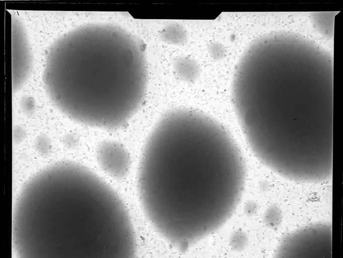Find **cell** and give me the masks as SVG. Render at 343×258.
<instances>
[{"mask_svg": "<svg viewBox=\"0 0 343 258\" xmlns=\"http://www.w3.org/2000/svg\"><path fill=\"white\" fill-rule=\"evenodd\" d=\"M245 181L243 157L224 126L201 111L178 107L162 115L146 139L136 188L150 224L183 250L224 225Z\"/></svg>", "mask_w": 343, "mask_h": 258, "instance_id": "obj_1", "label": "cell"}, {"mask_svg": "<svg viewBox=\"0 0 343 258\" xmlns=\"http://www.w3.org/2000/svg\"><path fill=\"white\" fill-rule=\"evenodd\" d=\"M12 225L17 258H137L133 224L122 198L75 161L52 164L26 182Z\"/></svg>", "mask_w": 343, "mask_h": 258, "instance_id": "obj_2", "label": "cell"}, {"mask_svg": "<svg viewBox=\"0 0 343 258\" xmlns=\"http://www.w3.org/2000/svg\"><path fill=\"white\" fill-rule=\"evenodd\" d=\"M44 83L53 105L75 121L116 130L145 96V44L120 26L90 24L68 32L49 50Z\"/></svg>", "mask_w": 343, "mask_h": 258, "instance_id": "obj_3", "label": "cell"}, {"mask_svg": "<svg viewBox=\"0 0 343 258\" xmlns=\"http://www.w3.org/2000/svg\"><path fill=\"white\" fill-rule=\"evenodd\" d=\"M274 258H332L331 223L311 224L289 233Z\"/></svg>", "mask_w": 343, "mask_h": 258, "instance_id": "obj_4", "label": "cell"}, {"mask_svg": "<svg viewBox=\"0 0 343 258\" xmlns=\"http://www.w3.org/2000/svg\"><path fill=\"white\" fill-rule=\"evenodd\" d=\"M99 165L108 175L116 179H124L131 164L128 149L121 143L107 140L100 143L96 150Z\"/></svg>", "mask_w": 343, "mask_h": 258, "instance_id": "obj_5", "label": "cell"}, {"mask_svg": "<svg viewBox=\"0 0 343 258\" xmlns=\"http://www.w3.org/2000/svg\"><path fill=\"white\" fill-rule=\"evenodd\" d=\"M174 70L180 80L188 83L195 82L200 72V68L195 60L184 56L179 57L175 61Z\"/></svg>", "mask_w": 343, "mask_h": 258, "instance_id": "obj_6", "label": "cell"}, {"mask_svg": "<svg viewBox=\"0 0 343 258\" xmlns=\"http://www.w3.org/2000/svg\"><path fill=\"white\" fill-rule=\"evenodd\" d=\"M160 33L162 39L171 44L182 45L187 39L185 29L178 24H170L166 26L161 30Z\"/></svg>", "mask_w": 343, "mask_h": 258, "instance_id": "obj_7", "label": "cell"}, {"mask_svg": "<svg viewBox=\"0 0 343 258\" xmlns=\"http://www.w3.org/2000/svg\"><path fill=\"white\" fill-rule=\"evenodd\" d=\"M248 242V237L244 231L238 229L234 231L230 238V244L232 249L240 251L243 250Z\"/></svg>", "mask_w": 343, "mask_h": 258, "instance_id": "obj_8", "label": "cell"}, {"mask_svg": "<svg viewBox=\"0 0 343 258\" xmlns=\"http://www.w3.org/2000/svg\"><path fill=\"white\" fill-rule=\"evenodd\" d=\"M265 224L271 228L277 227L280 222V215L274 209H269L265 214L264 217Z\"/></svg>", "mask_w": 343, "mask_h": 258, "instance_id": "obj_9", "label": "cell"}]
</instances>
